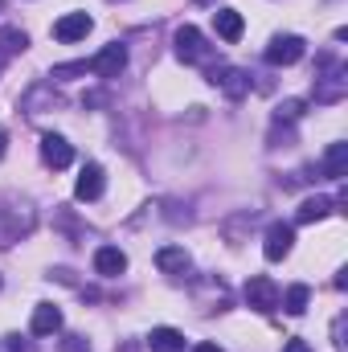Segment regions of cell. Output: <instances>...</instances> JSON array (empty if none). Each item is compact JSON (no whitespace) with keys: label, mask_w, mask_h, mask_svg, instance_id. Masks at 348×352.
Here are the masks:
<instances>
[{"label":"cell","mask_w":348,"mask_h":352,"mask_svg":"<svg viewBox=\"0 0 348 352\" xmlns=\"http://www.w3.org/2000/svg\"><path fill=\"white\" fill-rule=\"evenodd\" d=\"M173 45H176V58L188 62V66H209V62H213V45L205 41V33H201L197 25H180L176 37H173Z\"/></svg>","instance_id":"1"},{"label":"cell","mask_w":348,"mask_h":352,"mask_svg":"<svg viewBox=\"0 0 348 352\" xmlns=\"http://www.w3.org/2000/svg\"><path fill=\"white\" fill-rule=\"evenodd\" d=\"M12 209H17V197H12ZM12 209H0V250L12 246V242H21L33 230V205L25 201L21 213H12Z\"/></svg>","instance_id":"2"},{"label":"cell","mask_w":348,"mask_h":352,"mask_svg":"<svg viewBox=\"0 0 348 352\" xmlns=\"http://www.w3.org/2000/svg\"><path fill=\"white\" fill-rule=\"evenodd\" d=\"M303 54H307V41H303V37L279 33V37H270V45H266V66H295Z\"/></svg>","instance_id":"3"},{"label":"cell","mask_w":348,"mask_h":352,"mask_svg":"<svg viewBox=\"0 0 348 352\" xmlns=\"http://www.w3.org/2000/svg\"><path fill=\"white\" fill-rule=\"evenodd\" d=\"M328 74H316V102H340L348 94V78H345V70L332 62V58H324L320 62Z\"/></svg>","instance_id":"4"},{"label":"cell","mask_w":348,"mask_h":352,"mask_svg":"<svg viewBox=\"0 0 348 352\" xmlns=\"http://www.w3.org/2000/svg\"><path fill=\"white\" fill-rule=\"evenodd\" d=\"M209 82L221 87L230 98H246L250 94V74L238 66H209Z\"/></svg>","instance_id":"5"},{"label":"cell","mask_w":348,"mask_h":352,"mask_svg":"<svg viewBox=\"0 0 348 352\" xmlns=\"http://www.w3.org/2000/svg\"><path fill=\"white\" fill-rule=\"evenodd\" d=\"M246 303L262 311V316H270L274 307H279V287H274V278H266V274H254L250 283H246Z\"/></svg>","instance_id":"6"},{"label":"cell","mask_w":348,"mask_h":352,"mask_svg":"<svg viewBox=\"0 0 348 352\" xmlns=\"http://www.w3.org/2000/svg\"><path fill=\"white\" fill-rule=\"evenodd\" d=\"M291 246H295V230H291L287 221H274V226L266 230L262 254H266V263H283V258L291 254Z\"/></svg>","instance_id":"7"},{"label":"cell","mask_w":348,"mask_h":352,"mask_svg":"<svg viewBox=\"0 0 348 352\" xmlns=\"http://www.w3.org/2000/svg\"><path fill=\"white\" fill-rule=\"evenodd\" d=\"M123 66H127V50H123L119 41H111L98 58H90V70H94L98 78H119V74H123Z\"/></svg>","instance_id":"8"},{"label":"cell","mask_w":348,"mask_h":352,"mask_svg":"<svg viewBox=\"0 0 348 352\" xmlns=\"http://www.w3.org/2000/svg\"><path fill=\"white\" fill-rule=\"evenodd\" d=\"M41 160H45V168H70L74 164V148L62 140V135H41Z\"/></svg>","instance_id":"9"},{"label":"cell","mask_w":348,"mask_h":352,"mask_svg":"<svg viewBox=\"0 0 348 352\" xmlns=\"http://www.w3.org/2000/svg\"><path fill=\"white\" fill-rule=\"evenodd\" d=\"M90 29H94V21H90L87 12H66L62 21H54V37L66 41V45H70V41H83Z\"/></svg>","instance_id":"10"},{"label":"cell","mask_w":348,"mask_h":352,"mask_svg":"<svg viewBox=\"0 0 348 352\" xmlns=\"http://www.w3.org/2000/svg\"><path fill=\"white\" fill-rule=\"evenodd\" d=\"M58 102H62V98H58V90L50 87V82H37V87H29L21 94V111H25V115H41V107L54 111Z\"/></svg>","instance_id":"11"},{"label":"cell","mask_w":348,"mask_h":352,"mask_svg":"<svg viewBox=\"0 0 348 352\" xmlns=\"http://www.w3.org/2000/svg\"><path fill=\"white\" fill-rule=\"evenodd\" d=\"M29 332H33V336H54V332H62V311H58L54 303H37V307H33V320H29Z\"/></svg>","instance_id":"12"},{"label":"cell","mask_w":348,"mask_h":352,"mask_svg":"<svg viewBox=\"0 0 348 352\" xmlns=\"http://www.w3.org/2000/svg\"><path fill=\"white\" fill-rule=\"evenodd\" d=\"M94 270H98L102 278H115V274L127 270V254H123L119 246H98V250H94Z\"/></svg>","instance_id":"13"},{"label":"cell","mask_w":348,"mask_h":352,"mask_svg":"<svg viewBox=\"0 0 348 352\" xmlns=\"http://www.w3.org/2000/svg\"><path fill=\"white\" fill-rule=\"evenodd\" d=\"M102 184H107V180H102V168H98V164H87V168L78 173V180H74V197H78V201H98V197H102Z\"/></svg>","instance_id":"14"},{"label":"cell","mask_w":348,"mask_h":352,"mask_svg":"<svg viewBox=\"0 0 348 352\" xmlns=\"http://www.w3.org/2000/svg\"><path fill=\"white\" fill-rule=\"evenodd\" d=\"M156 266H160L164 274H173V278H180V274H188V266H193V258L184 254V246H160V250H156Z\"/></svg>","instance_id":"15"},{"label":"cell","mask_w":348,"mask_h":352,"mask_svg":"<svg viewBox=\"0 0 348 352\" xmlns=\"http://www.w3.org/2000/svg\"><path fill=\"white\" fill-rule=\"evenodd\" d=\"M320 173L328 176V180H345V176H348V144H332V148L324 152Z\"/></svg>","instance_id":"16"},{"label":"cell","mask_w":348,"mask_h":352,"mask_svg":"<svg viewBox=\"0 0 348 352\" xmlns=\"http://www.w3.org/2000/svg\"><path fill=\"white\" fill-rule=\"evenodd\" d=\"M328 213H336V205H332L328 197H307V201L295 209V221H299V226H312V221H324Z\"/></svg>","instance_id":"17"},{"label":"cell","mask_w":348,"mask_h":352,"mask_svg":"<svg viewBox=\"0 0 348 352\" xmlns=\"http://www.w3.org/2000/svg\"><path fill=\"white\" fill-rule=\"evenodd\" d=\"M213 25H217V37H221V41H238L242 29H246V25H242V12H234V8H217V12H213Z\"/></svg>","instance_id":"18"},{"label":"cell","mask_w":348,"mask_h":352,"mask_svg":"<svg viewBox=\"0 0 348 352\" xmlns=\"http://www.w3.org/2000/svg\"><path fill=\"white\" fill-rule=\"evenodd\" d=\"M148 349L152 352H184V336H180L176 328H152Z\"/></svg>","instance_id":"19"},{"label":"cell","mask_w":348,"mask_h":352,"mask_svg":"<svg viewBox=\"0 0 348 352\" xmlns=\"http://www.w3.org/2000/svg\"><path fill=\"white\" fill-rule=\"evenodd\" d=\"M279 299H283L287 316H303V311H307V303H312V291H307L303 283H295V287H287V295H279Z\"/></svg>","instance_id":"20"},{"label":"cell","mask_w":348,"mask_h":352,"mask_svg":"<svg viewBox=\"0 0 348 352\" xmlns=\"http://www.w3.org/2000/svg\"><path fill=\"white\" fill-rule=\"evenodd\" d=\"M25 50H29L25 29H17V25H0V54H25Z\"/></svg>","instance_id":"21"},{"label":"cell","mask_w":348,"mask_h":352,"mask_svg":"<svg viewBox=\"0 0 348 352\" xmlns=\"http://www.w3.org/2000/svg\"><path fill=\"white\" fill-rule=\"evenodd\" d=\"M303 107H307L303 98H287V102H279V111H274V123H283V119H287V123H295V119L303 115Z\"/></svg>","instance_id":"22"},{"label":"cell","mask_w":348,"mask_h":352,"mask_svg":"<svg viewBox=\"0 0 348 352\" xmlns=\"http://www.w3.org/2000/svg\"><path fill=\"white\" fill-rule=\"evenodd\" d=\"M90 62H66V66H54V74L50 78H70V74H87Z\"/></svg>","instance_id":"23"},{"label":"cell","mask_w":348,"mask_h":352,"mask_svg":"<svg viewBox=\"0 0 348 352\" xmlns=\"http://www.w3.org/2000/svg\"><path fill=\"white\" fill-rule=\"evenodd\" d=\"M62 352H90V340L78 336V332H70V336H62Z\"/></svg>","instance_id":"24"},{"label":"cell","mask_w":348,"mask_h":352,"mask_svg":"<svg viewBox=\"0 0 348 352\" xmlns=\"http://www.w3.org/2000/svg\"><path fill=\"white\" fill-rule=\"evenodd\" d=\"M4 349L8 352H33V344H29L25 336H4Z\"/></svg>","instance_id":"25"},{"label":"cell","mask_w":348,"mask_h":352,"mask_svg":"<svg viewBox=\"0 0 348 352\" xmlns=\"http://www.w3.org/2000/svg\"><path fill=\"white\" fill-rule=\"evenodd\" d=\"M283 352H312V344H307V340H299V336H291V340L283 344Z\"/></svg>","instance_id":"26"},{"label":"cell","mask_w":348,"mask_h":352,"mask_svg":"<svg viewBox=\"0 0 348 352\" xmlns=\"http://www.w3.org/2000/svg\"><path fill=\"white\" fill-rule=\"evenodd\" d=\"M332 332H336V349L345 352V316H340V320H336V328H332Z\"/></svg>","instance_id":"27"},{"label":"cell","mask_w":348,"mask_h":352,"mask_svg":"<svg viewBox=\"0 0 348 352\" xmlns=\"http://www.w3.org/2000/svg\"><path fill=\"white\" fill-rule=\"evenodd\" d=\"M193 352H226V349H217V344H197Z\"/></svg>","instance_id":"28"},{"label":"cell","mask_w":348,"mask_h":352,"mask_svg":"<svg viewBox=\"0 0 348 352\" xmlns=\"http://www.w3.org/2000/svg\"><path fill=\"white\" fill-rule=\"evenodd\" d=\"M4 148H8V135H4V127H0V156H4Z\"/></svg>","instance_id":"29"},{"label":"cell","mask_w":348,"mask_h":352,"mask_svg":"<svg viewBox=\"0 0 348 352\" xmlns=\"http://www.w3.org/2000/svg\"><path fill=\"white\" fill-rule=\"evenodd\" d=\"M0 8H4V0H0Z\"/></svg>","instance_id":"30"}]
</instances>
